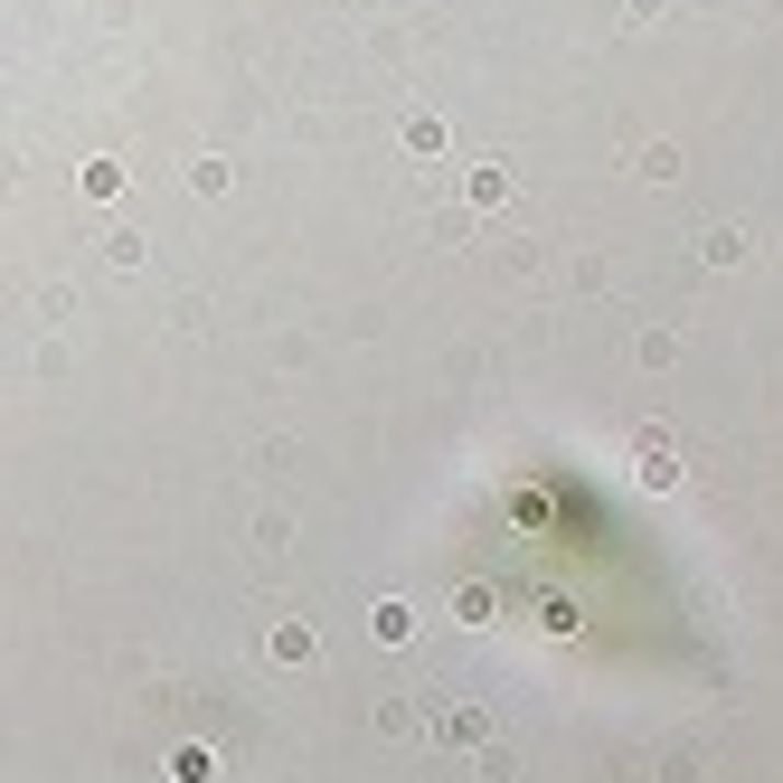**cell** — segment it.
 <instances>
[{
	"mask_svg": "<svg viewBox=\"0 0 783 783\" xmlns=\"http://www.w3.org/2000/svg\"><path fill=\"white\" fill-rule=\"evenodd\" d=\"M642 481H651V491H670V481H680V463H670V444H642Z\"/></svg>",
	"mask_w": 783,
	"mask_h": 783,
	"instance_id": "cell-1",
	"label": "cell"
}]
</instances>
